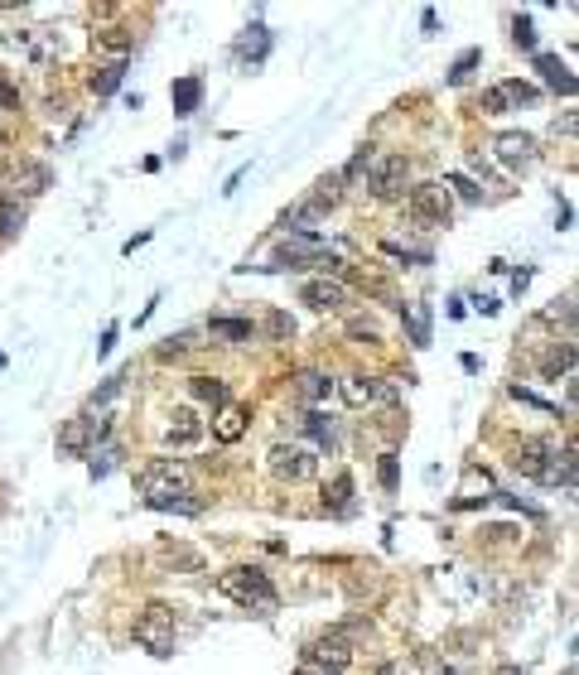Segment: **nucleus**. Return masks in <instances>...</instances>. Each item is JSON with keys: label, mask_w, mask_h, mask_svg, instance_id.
<instances>
[{"label": "nucleus", "mask_w": 579, "mask_h": 675, "mask_svg": "<svg viewBox=\"0 0 579 675\" xmlns=\"http://www.w3.org/2000/svg\"><path fill=\"white\" fill-rule=\"evenodd\" d=\"M218 594L237 598L242 608H261V613H271V608L280 603L276 584H271V574H266V569H251V565L227 569V574L218 579Z\"/></svg>", "instance_id": "1"}, {"label": "nucleus", "mask_w": 579, "mask_h": 675, "mask_svg": "<svg viewBox=\"0 0 579 675\" xmlns=\"http://www.w3.org/2000/svg\"><path fill=\"white\" fill-rule=\"evenodd\" d=\"M136 487H140V497L145 502H165V497H179L184 487H189V468L179 459H155V463H145L136 473Z\"/></svg>", "instance_id": "2"}, {"label": "nucleus", "mask_w": 579, "mask_h": 675, "mask_svg": "<svg viewBox=\"0 0 579 675\" xmlns=\"http://www.w3.org/2000/svg\"><path fill=\"white\" fill-rule=\"evenodd\" d=\"M136 642L150 651V656H169V651H174V608L150 603L136 618Z\"/></svg>", "instance_id": "3"}, {"label": "nucleus", "mask_w": 579, "mask_h": 675, "mask_svg": "<svg viewBox=\"0 0 579 675\" xmlns=\"http://www.w3.org/2000/svg\"><path fill=\"white\" fill-rule=\"evenodd\" d=\"M411 217L420 227H449L454 217V198L444 184H415L411 189Z\"/></svg>", "instance_id": "4"}, {"label": "nucleus", "mask_w": 579, "mask_h": 675, "mask_svg": "<svg viewBox=\"0 0 579 675\" xmlns=\"http://www.w3.org/2000/svg\"><path fill=\"white\" fill-rule=\"evenodd\" d=\"M406 155H372L367 164V189L377 193V198H396V193H406Z\"/></svg>", "instance_id": "5"}, {"label": "nucleus", "mask_w": 579, "mask_h": 675, "mask_svg": "<svg viewBox=\"0 0 579 675\" xmlns=\"http://www.w3.org/2000/svg\"><path fill=\"white\" fill-rule=\"evenodd\" d=\"M517 473H526V478H541V483H551L555 478V463H560V454H555L551 439H522L517 444Z\"/></svg>", "instance_id": "6"}, {"label": "nucleus", "mask_w": 579, "mask_h": 675, "mask_svg": "<svg viewBox=\"0 0 579 675\" xmlns=\"http://www.w3.org/2000/svg\"><path fill=\"white\" fill-rule=\"evenodd\" d=\"M271 473H276L280 483H304L314 473V454L300 449V444H276L271 449Z\"/></svg>", "instance_id": "7"}, {"label": "nucleus", "mask_w": 579, "mask_h": 675, "mask_svg": "<svg viewBox=\"0 0 579 675\" xmlns=\"http://www.w3.org/2000/svg\"><path fill=\"white\" fill-rule=\"evenodd\" d=\"M343 401L353 405V410H362V405H386V401H396V386L353 372V377H343Z\"/></svg>", "instance_id": "8"}, {"label": "nucleus", "mask_w": 579, "mask_h": 675, "mask_svg": "<svg viewBox=\"0 0 579 675\" xmlns=\"http://www.w3.org/2000/svg\"><path fill=\"white\" fill-rule=\"evenodd\" d=\"M309 661H319V666H329V671H343V666L353 661V637H348L343 627H333V632H324V637L309 647Z\"/></svg>", "instance_id": "9"}, {"label": "nucleus", "mask_w": 579, "mask_h": 675, "mask_svg": "<svg viewBox=\"0 0 579 675\" xmlns=\"http://www.w3.org/2000/svg\"><path fill=\"white\" fill-rule=\"evenodd\" d=\"M493 150H497V160L507 164V169H526V164H536V135H526V131H502L493 140Z\"/></svg>", "instance_id": "10"}, {"label": "nucleus", "mask_w": 579, "mask_h": 675, "mask_svg": "<svg viewBox=\"0 0 579 675\" xmlns=\"http://www.w3.org/2000/svg\"><path fill=\"white\" fill-rule=\"evenodd\" d=\"M300 299L309 304V309H343L353 295H348V285H343V280H329V275H324V280H304Z\"/></svg>", "instance_id": "11"}, {"label": "nucleus", "mask_w": 579, "mask_h": 675, "mask_svg": "<svg viewBox=\"0 0 579 675\" xmlns=\"http://www.w3.org/2000/svg\"><path fill=\"white\" fill-rule=\"evenodd\" d=\"M203 434V420H198V410H189V405H179L174 415H169V425H165V444H193Z\"/></svg>", "instance_id": "12"}, {"label": "nucleus", "mask_w": 579, "mask_h": 675, "mask_svg": "<svg viewBox=\"0 0 579 675\" xmlns=\"http://www.w3.org/2000/svg\"><path fill=\"white\" fill-rule=\"evenodd\" d=\"M242 434H247V405L227 401L218 410V420H213V439H218V444H237Z\"/></svg>", "instance_id": "13"}, {"label": "nucleus", "mask_w": 579, "mask_h": 675, "mask_svg": "<svg viewBox=\"0 0 579 675\" xmlns=\"http://www.w3.org/2000/svg\"><path fill=\"white\" fill-rule=\"evenodd\" d=\"M92 449V420H68L63 430H58V454H68V459H78V454H87Z\"/></svg>", "instance_id": "14"}, {"label": "nucleus", "mask_w": 579, "mask_h": 675, "mask_svg": "<svg viewBox=\"0 0 579 675\" xmlns=\"http://www.w3.org/2000/svg\"><path fill=\"white\" fill-rule=\"evenodd\" d=\"M92 49H97V54H107L111 63H126V54H131V34H126L121 25L97 29V34H92Z\"/></svg>", "instance_id": "15"}, {"label": "nucleus", "mask_w": 579, "mask_h": 675, "mask_svg": "<svg viewBox=\"0 0 579 675\" xmlns=\"http://www.w3.org/2000/svg\"><path fill=\"white\" fill-rule=\"evenodd\" d=\"M575 372V343H555L546 357H541V381H560Z\"/></svg>", "instance_id": "16"}, {"label": "nucleus", "mask_w": 579, "mask_h": 675, "mask_svg": "<svg viewBox=\"0 0 579 675\" xmlns=\"http://www.w3.org/2000/svg\"><path fill=\"white\" fill-rule=\"evenodd\" d=\"M536 68L546 73V87L565 92V97H575V73H570V68H565L555 54H536Z\"/></svg>", "instance_id": "17"}, {"label": "nucleus", "mask_w": 579, "mask_h": 675, "mask_svg": "<svg viewBox=\"0 0 579 675\" xmlns=\"http://www.w3.org/2000/svg\"><path fill=\"white\" fill-rule=\"evenodd\" d=\"M198 97H203V82L198 78L174 82V111H179V116H193V111H198Z\"/></svg>", "instance_id": "18"}, {"label": "nucleus", "mask_w": 579, "mask_h": 675, "mask_svg": "<svg viewBox=\"0 0 579 675\" xmlns=\"http://www.w3.org/2000/svg\"><path fill=\"white\" fill-rule=\"evenodd\" d=\"M121 78H126V63H107V68L92 73V92H97V97H111V92L121 87Z\"/></svg>", "instance_id": "19"}, {"label": "nucleus", "mask_w": 579, "mask_h": 675, "mask_svg": "<svg viewBox=\"0 0 579 675\" xmlns=\"http://www.w3.org/2000/svg\"><path fill=\"white\" fill-rule=\"evenodd\" d=\"M193 396H198V401H208V405H227V386H222L218 377H193Z\"/></svg>", "instance_id": "20"}, {"label": "nucleus", "mask_w": 579, "mask_h": 675, "mask_svg": "<svg viewBox=\"0 0 579 675\" xmlns=\"http://www.w3.org/2000/svg\"><path fill=\"white\" fill-rule=\"evenodd\" d=\"M208 328H213L218 338H232V343H247V338H251V324H247V319H213Z\"/></svg>", "instance_id": "21"}, {"label": "nucleus", "mask_w": 579, "mask_h": 675, "mask_svg": "<svg viewBox=\"0 0 579 675\" xmlns=\"http://www.w3.org/2000/svg\"><path fill=\"white\" fill-rule=\"evenodd\" d=\"M329 386H333V381L324 377V372H304V377H300V396H304V401H324V396H329Z\"/></svg>", "instance_id": "22"}, {"label": "nucleus", "mask_w": 579, "mask_h": 675, "mask_svg": "<svg viewBox=\"0 0 579 675\" xmlns=\"http://www.w3.org/2000/svg\"><path fill=\"white\" fill-rule=\"evenodd\" d=\"M237 54H242V58H251V63H261V58H266V29H261V25H251V29H247V39H242V49H237Z\"/></svg>", "instance_id": "23"}, {"label": "nucleus", "mask_w": 579, "mask_h": 675, "mask_svg": "<svg viewBox=\"0 0 579 675\" xmlns=\"http://www.w3.org/2000/svg\"><path fill=\"white\" fill-rule=\"evenodd\" d=\"M406 319H411L415 343L425 348V343H430V309H425V304H411V309H406Z\"/></svg>", "instance_id": "24"}, {"label": "nucleus", "mask_w": 579, "mask_h": 675, "mask_svg": "<svg viewBox=\"0 0 579 675\" xmlns=\"http://www.w3.org/2000/svg\"><path fill=\"white\" fill-rule=\"evenodd\" d=\"M145 507H155V512H184V516H198L203 507L193 502L189 492H179V497H165V502H145Z\"/></svg>", "instance_id": "25"}, {"label": "nucleus", "mask_w": 579, "mask_h": 675, "mask_svg": "<svg viewBox=\"0 0 579 675\" xmlns=\"http://www.w3.org/2000/svg\"><path fill=\"white\" fill-rule=\"evenodd\" d=\"M497 87H502L507 107H526V102H536V87H531V82H497Z\"/></svg>", "instance_id": "26"}, {"label": "nucleus", "mask_w": 579, "mask_h": 675, "mask_svg": "<svg viewBox=\"0 0 579 675\" xmlns=\"http://www.w3.org/2000/svg\"><path fill=\"white\" fill-rule=\"evenodd\" d=\"M25 227V208L20 203H0V237H15Z\"/></svg>", "instance_id": "27"}, {"label": "nucleus", "mask_w": 579, "mask_h": 675, "mask_svg": "<svg viewBox=\"0 0 579 675\" xmlns=\"http://www.w3.org/2000/svg\"><path fill=\"white\" fill-rule=\"evenodd\" d=\"M266 333L271 338H295V319L290 314H266Z\"/></svg>", "instance_id": "28"}, {"label": "nucleus", "mask_w": 579, "mask_h": 675, "mask_svg": "<svg viewBox=\"0 0 579 675\" xmlns=\"http://www.w3.org/2000/svg\"><path fill=\"white\" fill-rule=\"evenodd\" d=\"M512 39H517L522 49H536V29H531V20H526V15H517V20H512Z\"/></svg>", "instance_id": "29"}, {"label": "nucleus", "mask_w": 579, "mask_h": 675, "mask_svg": "<svg viewBox=\"0 0 579 675\" xmlns=\"http://www.w3.org/2000/svg\"><path fill=\"white\" fill-rule=\"evenodd\" d=\"M304 430L314 434V439H324V444H329V439H333L329 420H324V415H319V410H309V415H304Z\"/></svg>", "instance_id": "30"}, {"label": "nucleus", "mask_w": 579, "mask_h": 675, "mask_svg": "<svg viewBox=\"0 0 579 675\" xmlns=\"http://www.w3.org/2000/svg\"><path fill=\"white\" fill-rule=\"evenodd\" d=\"M444 189H459L469 203H478V198H483V189H478L473 179H464V174H449V184H444Z\"/></svg>", "instance_id": "31"}, {"label": "nucleus", "mask_w": 579, "mask_h": 675, "mask_svg": "<svg viewBox=\"0 0 579 675\" xmlns=\"http://www.w3.org/2000/svg\"><path fill=\"white\" fill-rule=\"evenodd\" d=\"M478 68V49H469V54H459V63H454V73H449V82H464Z\"/></svg>", "instance_id": "32"}, {"label": "nucleus", "mask_w": 579, "mask_h": 675, "mask_svg": "<svg viewBox=\"0 0 579 675\" xmlns=\"http://www.w3.org/2000/svg\"><path fill=\"white\" fill-rule=\"evenodd\" d=\"M483 107H488V116H502V111H512V107H507V97H502V87H488V92H483Z\"/></svg>", "instance_id": "33"}, {"label": "nucleus", "mask_w": 579, "mask_h": 675, "mask_svg": "<svg viewBox=\"0 0 579 675\" xmlns=\"http://www.w3.org/2000/svg\"><path fill=\"white\" fill-rule=\"evenodd\" d=\"M329 492H333L329 502L338 507V512H343V507H348V492H353V478H333V487H329Z\"/></svg>", "instance_id": "34"}, {"label": "nucleus", "mask_w": 579, "mask_h": 675, "mask_svg": "<svg viewBox=\"0 0 579 675\" xmlns=\"http://www.w3.org/2000/svg\"><path fill=\"white\" fill-rule=\"evenodd\" d=\"M193 348V333H179V338H169L165 348H160V357H179V352Z\"/></svg>", "instance_id": "35"}, {"label": "nucleus", "mask_w": 579, "mask_h": 675, "mask_svg": "<svg viewBox=\"0 0 579 675\" xmlns=\"http://www.w3.org/2000/svg\"><path fill=\"white\" fill-rule=\"evenodd\" d=\"M367 164H372V145H362L358 155H353V164H348V169H343V179H353V174H362V169H367Z\"/></svg>", "instance_id": "36"}, {"label": "nucleus", "mask_w": 579, "mask_h": 675, "mask_svg": "<svg viewBox=\"0 0 579 675\" xmlns=\"http://www.w3.org/2000/svg\"><path fill=\"white\" fill-rule=\"evenodd\" d=\"M295 675H343V671H329V666H319V661H309V656H304L300 666H295Z\"/></svg>", "instance_id": "37"}, {"label": "nucleus", "mask_w": 579, "mask_h": 675, "mask_svg": "<svg viewBox=\"0 0 579 675\" xmlns=\"http://www.w3.org/2000/svg\"><path fill=\"white\" fill-rule=\"evenodd\" d=\"M353 338H367V343H377V324H367V319H353Z\"/></svg>", "instance_id": "38"}, {"label": "nucleus", "mask_w": 579, "mask_h": 675, "mask_svg": "<svg viewBox=\"0 0 579 675\" xmlns=\"http://www.w3.org/2000/svg\"><path fill=\"white\" fill-rule=\"evenodd\" d=\"M111 463H116V454H111V449L102 454V459H92V478H107V473H111Z\"/></svg>", "instance_id": "39"}, {"label": "nucleus", "mask_w": 579, "mask_h": 675, "mask_svg": "<svg viewBox=\"0 0 579 675\" xmlns=\"http://www.w3.org/2000/svg\"><path fill=\"white\" fill-rule=\"evenodd\" d=\"M15 102H20V92H15V87H10V82L0 78V107H15Z\"/></svg>", "instance_id": "40"}, {"label": "nucleus", "mask_w": 579, "mask_h": 675, "mask_svg": "<svg viewBox=\"0 0 579 675\" xmlns=\"http://www.w3.org/2000/svg\"><path fill=\"white\" fill-rule=\"evenodd\" d=\"M526 285H531V270H517V275H512V295H522Z\"/></svg>", "instance_id": "41"}, {"label": "nucleus", "mask_w": 579, "mask_h": 675, "mask_svg": "<svg viewBox=\"0 0 579 675\" xmlns=\"http://www.w3.org/2000/svg\"><path fill=\"white\" fill-rule=\"evenodd\" d=\"M382 483L396 487V459H382Z\"/></svg>", "instance_id": "42"}, {"label": "nucleus", "mask_w": 579, "mask_h": 675, "mask_svg": "<svg viewBox=\"0 0 579 675\" xmlns=\"http://www.w3.org/2000/svg\"><path fill=\"white\" fill-rule=\"evenodd\" d=\"M111 343H116V328H107V333H102V343H97V352L107 357V352H111Z\"/></svg>", "instance_id": "43"}, {"label": "nucleus", "mask_w": 579, "mask_h": 675, "mask_svg": "<svg viewBox=\"0 0 579 675\" xmlns=\"http://www.w3.org/2000/svg\"><path fill=\"white\" fill-rule=\"evenodd\" d=\"M493 675H526V666H512V661H507V666H497Z\"/></svg>", "instance_id": "44"}, {"label": "nucleus", "mask_w": 579, "mask_h": 675, "mask_svg": "<svg viewBox=\"0 0 579 675\" xmlns=\"http://www.w3.org/2000/svg\"><path fill=\"white\" fill-rule=\"evenodd\" d=\"M565 675H575V671H565Z\"/></svg>", "instance_id": "45"}]
</instances>
